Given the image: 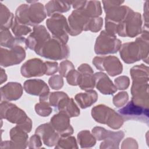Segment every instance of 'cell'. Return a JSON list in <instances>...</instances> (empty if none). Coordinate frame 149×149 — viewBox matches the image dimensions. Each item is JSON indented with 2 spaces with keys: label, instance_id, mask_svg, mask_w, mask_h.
<instances>
[{
  "label": "cell",
  "instance_id": "obj_1",
  "mask_svg": "<svg viewBox=\"0 0 149 149\" xmlns=\"http://www.w3.org/2000/svg\"><path fill=\"white\" fill-rule=\"evenodd\" d=\"M133 83L132 101L137 105L148 108V68L141 64L133 67L130 71Z\"/></svg>",
  "mask_w": 149,
  "mask_h": 149
},
{
  "label": "cell",
  "instance_id": "obj_2",
  "mask_svg": "<svg viewBox=\"0 0 149 149\" xmlns=\"http://www.w3.org/2000/svg\"><path fill=\"white\" fill-rule=\"evenodd\" d=\"M120 55L126 63H132L142 59H148V31L136 38V41L123 44L120 49ZM146 63H147L146 62Z\"/></svg>",
  "mask_w": 149,
  "mask_h": 149
},
{
  "label": "cell",
  "instance_id": "obj_3",
  "mask_svg": "<svg viewBox=\"0 0 149 149\" xmlns=\"http://www.w3.org/2000/svg\"><path fill=\"white\" fill-rule=\"evenodd\" d=\"M30 5L22 4L16 11L15 18L22 24L35 26L40 23L47 16V12L42 4L37 1Z\"/></svg>",
  "mask_w": 149,
  "mask_h": 149
},
{
  "label": "cell",
  "instance_id": "obj_4",
  "mask_svg": "<svg viewBox=\"0 0 149 149\" xmlns=\"http://www.w3.org/2000/svg\"><path fill=\"white\" fill-rule=\"evenodd\" d=\"M1 115L2 118H5L24 130L27 133L31 131L32 122L22 109L15 105L6 101L1 104Z\"/></svg>",
  "mask_w": 149,
  "mask_h": 149
},
{
  "label": "cell",
  "instance_id": "obj_5",
  "mask_svg": "<svg viewBox=\"0 0 149 149\" xmlns=\"http://www.w3.org/2000/svg\"><path fill=\"white\" fill-rule=\"evenodd\" d=\"M36 53L49 59L59 60L69 56V49L66 44L52 37L47 40Z\"/></svg>",
  "mask_w": 149,
  "mask_h": 149
},
{
  "label": "cell",
  "instance_id": "obj_6",
  "mask_svg": "<svg viewBox=\"0 0 149 149\" xmlns=\"http://www.w3.org/2000/svg\"><path fill=\"white\" fill-rule=\"evenodd\" d=\"M91 115L96 122L106 124L114 129L120 128L124 122L120 115L104 105L94 107L91 110Z\"/></svg>",
  "mask_w": 149,
  "mask_h": 149
},
{
  "label": "cell",
  "instance_id": "obj_7",
  "mask_svg": "<svg viewBox=\"0 0 149 149\" xmlns=\"http://www.w3.org/2000/svg\"><path fill=\"white\" fill-rule=\"evenodd\" d=\"M118 112L122 117L123 120H134L141 122L148 125V108L135 104L132 100L125 107L119 109Z\"/></svg>",
  "mask_w": 149,
  "mask_h": 149
},
{
  "label": "cell",
  "instance_id": "obj_8",
  "mask_svg": "<svg viewBox=\"0 0 149 149\" xmlns=\"http://www.w3.org/2000/svg\"><path fill=\"white\" fill-rule=\"evenodd\" d=\"M121 47V41L115 35L102 31L95 44V52L98 55L116 53Z\"/></svg>",
  "mask_w": 149,
  "mask_h": 149
},
{
  "label": "cell",
  "instance_id": "obj_9",
  "mask_svg": "<svg viewBox=\"0 0 149 149\" xmlns=\"http://www.w3.org/2000/svg\"><path fill=\"white\" fill-rule=\"evenodd\" d=\"M46 24L52 34V37L57 38L66 44L69 37V27L65 17L61 14H55L46 21Z\"/></svg>",
  "mask_w": 149,
  "mask_h": 149
},
{
  "label": "cell",
  "instance_id": "obj_10",
  "mask_svg": "<svg viewBox=\"0 0 149 149\" xmlns=\"http://www.w3.org/2000/svg\"><path fill=\"white\" fill-rule=\"evenodd\" d=\"M141 24L140 13L132 10L126 19L118 26L117 33L122 37H134L141 33Z\"/></svg>",
  "mask_w": 149,
  "mask_h": 149
},
{
  "label": "cell",
  "instance_id": "obj_11",
  "mask_svg": "<svg viewBox=\"0 0 149 149\" xmlns=\"http://www.w3.org/2000/svg\"><path fill=\"white\" fill-rule=\"evenodd\" d=\"M92 132L98 140H105L104 142L101 144L100 146L106 145L104 148H118L119 143L125 135L124 132L122 131L111 132L101 127H95L93 129Z\"/></svg>",
  "mask_w": 149,
  "mask_h": 149
},
{
  "label": "cell",
  "instance_id": "obj_12",
  "mask_svg": "<svg viewBox=\"0 0 149 149\" xmlns=\"http://www.w3.org/2000/svg\"><path fill=\"white\" fill-rule=\"evenodd\" d=\"M93 63L100 70H105L111 76H115L122 72V65L117 57L113 56H96Z\"/></svg>",
  "mask_w": 149,
  "mask_h": 149
},
{
  "label": "cell",
  "instance_id": "obj_13",
  "mask_svg": "<svg viewBox=\"0 0 149 149\" xmlns=\"http://www.w3.org/2000/svg\"><path fill=\"white\" fill-rule=\"evenodd\" d=\"M25 48L17 46L8 50L1 48V65L3 67L20 63L26 57Z\"/></svg>",
  "mask_w": 149,
  "mask_h": 149
},
{
  "label": "cell",
  "instance_id": "obj_14",
  "mask_svg": "<svg viewBox=\"0 0 149 149\" xmlns=\"http://www.w3.org/2000/svg\"><path fill=\"white\" fill-rule=\"evenodd\" d=\"M49 38L50 34L44 26H34L33 33L27 38V48L36 52Z\"/></svg>",
  "mask_w": 149,
  "mask_h": 149
},
{
  "label": "cell",
  "instance_id": "obj_15",
  "mask_svg": "<svg viewBox=\"0 0 149 149\" xmlns=\"http://www.w3.org/2000/svg\"><path fill=\"white\" fill-rule=\"evenodd\" d=\"M69 118L66 113L59 112L51 119V125L62 137H68L73 133V129L70 124Z\"/></svg>",
  "mask_w": 149,
  "mask_h": 149
},
{
  "label": "cell",
  "instance_id": "obj_16",
  "mask_svg": "<svg viewBox=\"0 0 149 149\" xmlns=\"http://www.w3.org/2000/svg\"><path fill=\"white\" fill-rule=\"evenodd\" d=\"M75 10H78L90 17H97L102 13L100 1H70Z\"/></svg>",
  "mask_w": 149,
  "mask_h": 149
},
{
  "label": "cell",
  "instance_id": "obj_17",
  "mask_svg": "<svg viewBox=\"0 0 149 149\" xmlns=\"http://www.w3.org/2000/svg\"><path fill=\"white\" fill-rule=\"evenodd\" d=\"M21 73L25 77L41 76L45 74V62L41 59L34 58L26 61L21 67Z\"/></svg>",
  "mask_w": 149,
  "mask_h": 149
},
{
  "label": "cell",
  "instance_id": "obj_18",
  "mask_svg": "<svg viewBox=\"0 0 149 149\" xmlns=\"http://www.w3.org/2000/svg\"><path fill=\"white\" fill-rule=\"evenodd\" d=\"M36 134H38L42 139L44 143L49 147L57 144L59 140V134L51 123H45L39 126L36 130Z\"/></svg>",
  "mask_w": 149,
  "mask_h": 149
},
{
  "label": "cell",
  "instance_id": "obj_19",
  "mask_svg": "<svg viewBox=\"0 0 149 149\" xmlns=\"http://www.w3.org/2000/svg\"><path fill=\"white\" fill-rule=\"evenodd\" d=\"M94 79L96 88L102 94L111 95L117 91L116 87L105 73L97 72L94 74Z\"/></svg>",
  "mask_w": 149,
  "mask_h": 149
},
{
  "label": "cell",
  "instance_id": "obj_20",
  "mask_svg": "<svg viewBox=\"0 0 149 149\" xmlns=\"http://www.w3.org/2000/svg\"><path fill=\"white\" fill-rule=\"evenodd\" d=\"M78 71L81 74L79 84L81 89L87 91L94 88L95 86L94 74L91 66L86 63L82 64L78 68Z\"/></svg>",
  "mask_w": 149,
  "mask_h": 149
},
{
  "label": "cell",
  "instance_id": "obj_21",
  "mask_svg": "<svg viewBox=\"0 0 149 149\" xmlns=\"http://www.w3.org/2000/svg\"><path fill=\"white\" fill-rule=\"evenodd\" d=\"M1 45L11 49L17 46L27 48V39L23 37H13L8 29H1Z\"/></svg>",
  "mask_w": 149,
  "mask_h": 149
},
{
  "label": "cell",
  "instance_id": "obj_22",
  "mask_svg": "<svg viewBox=\"0 0 149 149\" xmlns=\"http://www.w3.org/2000/svg\"><path fill=\"white\" fill-rule=\"evenodd\" d=\"M24 89L29 94L42 96L49 93L47 84L40 79L27 80L24 83Z\"/></svg>",
  "mask_w": 149,
  "mask_h": 149
},
{
  "label": "cell",
  "instance_id": "obj_23",
  "mask_svg": "<svg viewBox=\"0 0 149 149\" xmlns=\"http://www.w3.org/2000/svg\"><path fill=\"white\" fill-rule=\"evenodd\" d=\"M1 100L13 101L19 99L22 95L23 88L20 83L10 82L1 87Z\"/></svg>",
  "mask_w": 149,
  "mask_h": 149
},
{
  "label": "cell",
  "instance_id": "obj_24",
  "mask_svg": "<svg viewBox=\"0 0 149 149\" xmlns=\"http://www.w3.org/2000/svg\"><path fill=\"white\" fill-rule=\"evenodd\" d=\"M10 139L14 148H26L28 144L27 132L18 126L12 128L10 132Z\"/></svg>",
  "mask_w": 149,
  "mask_h": 149
},
{
  "label": "cell",
  "instance_id": "obj_25",
  "mask_svg": "<svg viewBox=\"0 0 149 149\" xmlns=\"http://www.w3.org/2000/svg\"><path fill=\"white\" fill-rule=\"evenodd\" d=\"M70 1H50L45 5L47 13L48 16L55 14L66 12L70 9Z\"/></svg>",
  "mask_w": 149,
  "mask_h": 149
},
{
  "label": "cell",
  "instance_id": "obj_26",
  "mask_svg": "<svg viewBox=\"0 0 149 149\" xmlns=\"http://www.w3.org/2000/svg\"><path fill=\"white\" fill-rule=\"evenodd\" d=\"M75 100L79 105L83 109L90 107L98 99V95L95 91L87 90L86 93H80L76 95Z\"/></svg>",
  "mask_w": 149,
  "mask_h": 149
},
{
  "label": "cell",
  "instance_id": "obj_27",
  "mask_svg": "<svg viewBox=\"0 0 149 149\" xmlns=\"http://www.w3.org/2000/svg\"><path fill=\"white\" fill-rule=\"evenodd\" d=\"M1 29H8L12 25L13 15L10 12L8 8L1 3Z\"/></svg>",
  "mask_w": 149,
  "mask_h": 149
},
{
  "label": "cell",
  "instance_id": "obj_28",
  "mask_svg": "<svg viewBox=\"0 0 149 149\" xmlns=\"http://www.w3.org/2000/svg\"><path fill=\"white\" fill-rule=\"evenodd\" d=\"M78 141L81 148L91 147L95 144V139L87 130H83L78 133Z\"/></svg>",
  "mask_w": 149,
  "mask_h": 149
},
{
  "label": "cell",
  "instance_id": "obj_29",
  "mask_svg": "<svg viewBox=\"0 0 149 149\" xmlns=\"http://www.w3.org/2000/svg\"><path fill=\"white\" fill-rule=\"evenodd\" d=\"M12 27V30L16 37H22L31 31V29L27 25L19 22L16 18H15Z\"/></svg>",
  "mask_w": 149,
  "mask_h": 149
},
{
  "label": "cell",
  "instance_id": "obj_30",
  "mask_svg": "<svg viewBox=\"0 0 149 149\" xmlns=\"http://www.w3.org/2000/svg\"><path fill=\"white\" fill-rule=\"evenodd\" d=\"M36 113L40 116L45 117L48 116L52 112V108L49 106V104L45 101H40L35 106Z\"/></svg>",
  "mask_w": 149,
  "mask_h": 149
},
{
  "label": "cell",
  "instance_id": "obj_31",
  "mask_svg": "<svg viewBox=\"0 0 149 149\" xmlns=\"http://www.w3.org/2000/svg\"><path fill=\"white\" fill-rule=\"evenodd\" d=\"M57 145L55 148H78L76 139L73 137H69L67 138L62 137L61 139H59Z\"/></svg>",
  "mask_w": 149,
  "mask_h": 149
},
{
  "label": "cell",
  "instance_id": "obj_32",
  "mask_svg": "<svg viewBox=\"0 0 149 149\" xmlns=\"http://www.w3.org/2000/svg\"><path fill=\"white\" fill-rule=\"evenodd\" d=\"M129 96L127 92H120L115 95L113 98V104L117 107H122L125 105L128 101Z\"/></svg>",
  "mask_w": 149,
  "mask_h": 149
},
{
  "label": "cell",
  "instance_id": "obj_33",
  "mask_svg": "<svg viewBox=\"0 0 149 149\" xmlns=\"http://www.w3.org/2000/svg\"><path fill=\"white\" fill-rule=\"evenodd\" d=\"M66 77L67 79V81L69 84L76 86L79 84L81 74L79 71H77L74 69L67 74Z\"/></svg>",
  "mask_w": 149,
  "mask_h": 149
},
{
  "label": "cell",
  "instance_id": "obj_34",
  "mask_svg": "<svg viewBox=\"0 0 149 149\" xmlns=\"http://www.w3.org/2000/svg\"><path fill=\"white\" fill-rule=\"evenodd\" d=\"M74 66L73 63L68 61H62L60 63V66L59 68V72L61 76H62L63 77H66L67 74L73 69H74Z\"/></svg>",
  "mask_w": 149,
  "mask_h": 149
},
{
  "label": "cell",
  "instance_id": "obj_35",
  "mask_svg": "<svg viewBox=\"0 0 149 149\" xmlns=\"http://www.w3.org/2000/svg\"><path fill=\"white\" fill-rule=\"evenodd\" d=\"M48 83L50 87L55 90L60 89L63 85V80L61 75H55L52 76L49 78Z\"/></svg>",
  "mask_w": 149,
  "mask_h": 149
},
{
  "label": "cell",
  "instance_id": "obj_36",
  "mask_svg": "<svg viewBox=\"0 0 149 149\" xmlns=\"http://www.w3.org/2000/svg\"><path fill=\"white\" fill-rule=\"evenodd\" d=\"M129 78L127 76H122L115 79L116 87L119 90L126 89L129 86Z\"/></svg>",
  "mask_w": 149,
  "mask_h": 149
},
{
  "label": "cell",
  "instance_id": "obj_37",
  "mask_svg": "<svg viewBox=\"0 0 149 149\" xmlns=\"http://www.w3.org/2000/svg\"><path fill=\"white\" fill-rule=\"evenodd\" d=\"M46 66V75H52L58 71V63L56 62H45Z\"/></svg>",
  "mask_w": 149,
  "mask_h": 149
},
{
  "label": "cell",
  "instance_id": "obj_38",
  "mask_svg": "<svg viewBox=\"0 0 149 149\" xmlns=\"http://www.w3.org/2000/svg\"><path fill=\"white\" fill-rule=\"evenodd\" d=\"M29 148H38L40 147L42 143L41 141L40 137L36 134L31 137L29 141Z\"/></svg>",
  "mask_w": 149,
  "mask_h": 149
}]
</instances>
